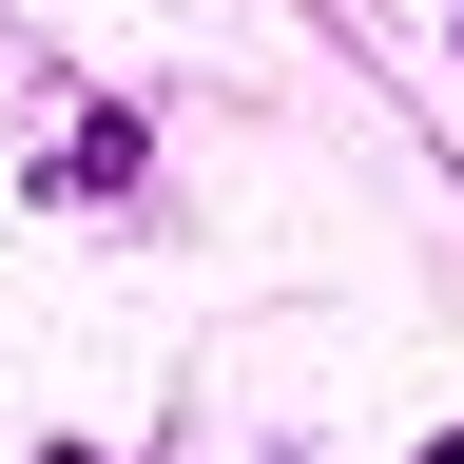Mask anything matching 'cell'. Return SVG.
Listing matches in <instances>:
<instances>
[{"mask_svg": "<svg viewBox=\"0 0 464 464\" xmlns=\"http://www.w3.org/2000/svg\"><path fill=\"white\" fill-rule=\"evenodd\" d=\"M445 464H464V445H445Z\"/></svg>", "mask_w": 464, "mask_h": 464, "instance_id": "6da1fadb", "label": "cell"}]
</instances>
